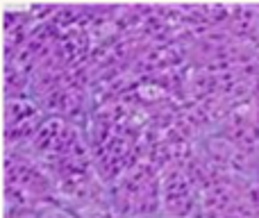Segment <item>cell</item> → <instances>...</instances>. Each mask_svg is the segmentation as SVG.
I'll list each match as a JSON object with an SVG mask.
<instances>
[]
</instances>
